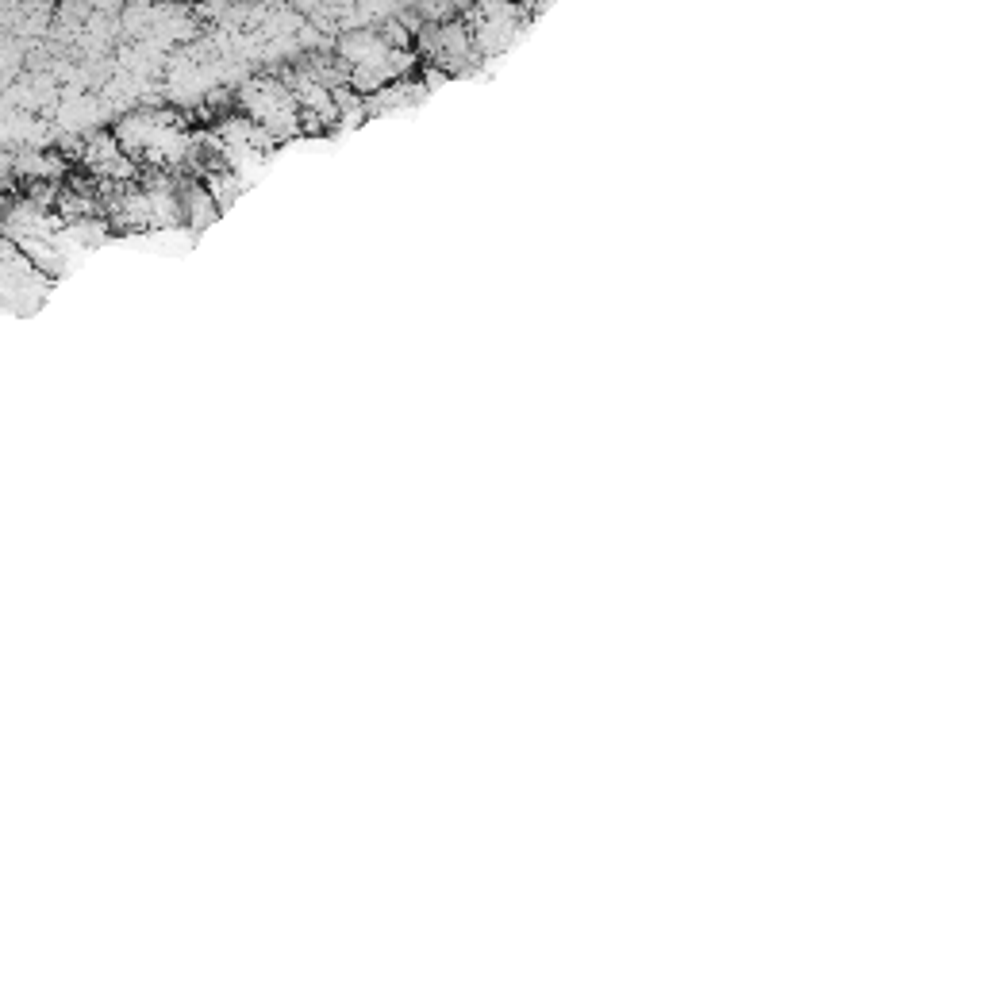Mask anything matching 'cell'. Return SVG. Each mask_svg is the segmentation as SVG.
I'll list each match as a JSON object with an SVG mask.
<instances>
[{"label": "cell", "mask_w": 984, "mask_h": 984, "mask_svg": "<svg viewBox=\"0 0 984 984\" xmlns=\"http://www.w3.org/2000/svg\"><path fill=\"white\" fill-rule=\"evenodd\" d=\"M335 58L346 85L358 93H373L381 85H393L396 77L408 74V50L400 39L389 35V27H350L335 43Z\"/></svg>", "instance_id": "6da1fadb"}, {"label": "cell", "mask_w": 984, "mask_h": 984, "mask_svg": "<svg viewBox=\"0 0 984 984\" xmlns=\"http://www.w3.org/2000/svg\"><path fill=\"white\" fill-rule=\"evenodd\" d=\"M239 108H243V120H250L262 135H270L273 143L289 139L304 127V116L296 108V97L289 89V81L270 74H258L243 81L239 89Z\"/></svg>", "instance_id": "3957f363"}, {"label": "cell", "mask_w": 984, "mask_h": 984, "mask_svg": "<svg viewBox=\"0 0 984 984\" xmlns=\"http://www.w3.org/2000/svg\"><path fill=\"white\" fill-rule=\"evenodd\" d=\"M116 143L123 147V154L131 162H143V166H154V170H177L185 166L189 150H193V139L189 131L177 123V116L170 112H131L116 123Z\"/></svg>", "instance_id": "7a4b0ae2"}]
</instances>
